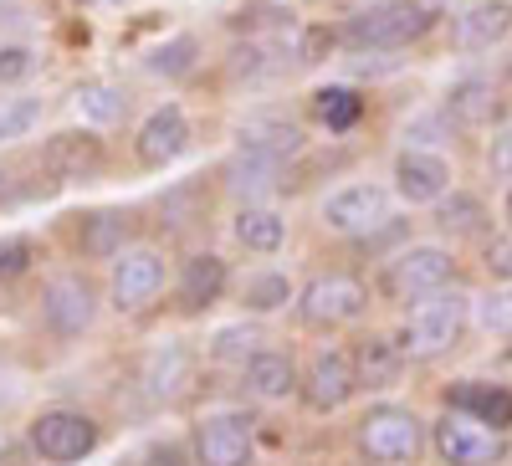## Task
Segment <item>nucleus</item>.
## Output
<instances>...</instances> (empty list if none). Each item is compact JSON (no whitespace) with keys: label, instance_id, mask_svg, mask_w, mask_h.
Returning a JSON list of instances; mask_svg holds the SVG:
<instances>
[{"label":"nucleus","instance_id":"obj_1","mask_svg":"<svg viewBox=\"0 0 512 466\" xmlns=\"http://www.w3.org/2000/svg\"><path fill=\"white\" fill-rule=\"evenodd\" d=\"M441 21V0H405V6H379L364 11L344 26V41L354 52H400L410 41H420Z\"/></svg>","mask_w":512,"mask_h":466},{"label":"nucleus","instance_id":"obj_2","mask_svg":"<svg viewBox=\"0 0 512 466\" xmlns=\"http://www.w3.org/2000/svg\"><path fill=\"white\" fill-rule=\"evenodd\" d=\"M466 313H472V298H466V292H446L441 287V292H431V298H420L410 323H405V333H400L405 359H436V354H446L461 338V328H466Z\"/></svg>","mask_w":512,"mask_h":466},{"label":"nucleus","instance_id":"obj_3","mask_svg":"<svg viewBox=\"0 0 512 466\" xmlns=\"http://www.w3.org/2000/svg\"><path fill=\"white\" fill-rule=\"evenodd\" d=\"M425 446V426L405 405H374L359 420V451L379 466H410Z\"/></svg>","mask_w":512,"mask_h":466},{"label":"nucleus","instance_id":"obj_4","mask_svg":"<svg viewBox=\"0 0 512 466\" xmlns=\"http://www.w3.org/2000/svg\"><path fill=\"white\" fill-rule=\"evenodd\" d=\"M369 308V287L349 272H328V277H313L303 292H297V313L313 328H338V323H354L359 313Z\"/></svg>","mask_w":512,"mask_h":466},{"label":"nucleus","instance_id":"obj_5","mask_svg":"<svg viewBox=\"0 0 512 466\" xmlns=\"http://www.w3.org/2000/svg\"><path fill=\"white\" fill-rule=\"evenodd\" d=\"M436 451L446 466H492L507 456V441L502 431L482 426L477 415H461V410H446L436 420Z\"/></svg>","mask_w":512,"mask_h":466},{"label":"nucleus","instance_id":"obj_6","mask_svg":"<svg viewBox=\"0 0 512 466\" xmlns=\"http://www.w3.org/2000/svg\"><path fill=\"white\" fill-rule=\"evenodd\" d=\"M195 461L200 466H251V415L216 410L195 426Z\"/></svg>","mask_w":512,"mask_h":466},{"label":"nucleus","instance_id":"obj_7","mask_svg":"<svg viewBox=\"0 0 512 466\" xmlns=\"http://www.w3.org/2000/svg\"><path fill=\"white\" fill-rule=\"evenodd\" d=\"M31 446H36V456L67 466V461H82L98 446V426L82 410H47L31 426Z\"/></svg>","mask_w":512,"mask_h":466},{"label":"nucleus","instance_id":"obj_8","mask_svg":"<svg viewBox=\"0 0 512 466\" xmlns=\"http://www.w3.org/2000/svg\"><path fill=\"white\" fill-rule=\"evenodd\" d=\"M451 272H456V257L446 246H410L390 262V287L400 298H431V292L451 282Z\"/></svg>","mask_w":512,"mask_h":466},{"label":"nucleus","instance_id":"obj_9","mask_svg":"<svg viewBox=\"0 0 512 466\" xmlns=\"http://www.w3.org/2000/svg\"><path fill=\"white\" fill-rule=\"evenodd\" d=\"M379 221H390V195L379 185H349L323 205V226L338 236H369Z\"/></svg>","mask_w":512,"mask_h":466},{"label":"nucleus","instance_id":"obj_10","mask_svg":"<svg viewBox=\"0 0 512 466\" xmlns=\"http://www.w3.org/2000/svg\"><path fill=\"white\" fill-rule=\"evenodd\" d=\"M164 287V257L159 251H123L113 262V308L118 313H139L159 298Z\"/></svg>","mask_w":512,"mask_h":466},{"label":"nucleus","instance_id":"obj_11","mask_svg":"<svg viewBox=\"0 0 512 466\" xmlns=\"http://www.w3.org/2000/svg\"><path fill=\"white\" fill-rule=\"evenodd\" d=\"M93 313H98V303H93V287L82 277H52L47 292H41V318H47L52 333H62V338L88 333Z\"/></svg>","mask_w":512,"mask_h":466},{"label":"nucleus","instance_id":"obj_12","mask_svg":"<svg viewBox=\"0 0 512 466\" xmlns=\"http://www.w3.org/2000/svg\"><path fill=\"white\" fill-rule=\"evenodd\" d=\"M395 190L410 205H436L451 190V164L436 149H405L395 159Z\"/></svg>","mask_w":512,"mask_h":466},{"label":"nucleus","instance_id":"obj_13","mask_svg":"<svg viewBox=\"0 0 512 466\" xmlns=\"http://www.w3.org/2000/svg\"><path fill=\"white\" fill-rule=\"evenodd\" d=\"M354 390H359V374H354V359H349V354L323 349V354L308 364V385H303V400H308L318 415L338 410V405H344Z\"/></svg>","mask_w":512,"mask_h":466},{"label":"nucleus","instance_id":"obj_14","mask_svg":"<svg viewBox=\"0 0 512 466\" xmlns=\"http://www.w3.org/2000/svg\"><path fill=\"white\" fill-rule=\"evenodd\" d=\"M190 149V123L175 103H164L144 118V129H139V159L149 169H164V164H175L180 154Z\"/></svg>","mask_w":512,"mask_h":466},{"label":"nucleus","instance_id":"obj_15","mask_svg":"<svg viewBox=\"0 0 512 466\" xmlns=\"http://www.w3.org/2000/svg\"><path fill=\"white\" fill-rule=\"evenodd\" d=\"M221 175H226V190L236 200H262V195H272L282 185V159L256 154V149H236Z\"/></svg>","mask_w":512,"mask_h":466},{"label":"nucleus","instance_id":"obj_16","mask_svg":"<svg viewBox=\"0 0 512 466\" xmlns=\"http://www.w3.org/2000/svg\"><path fill=\"white\" fill-rule=\"evenodd\" d=\"M446 405L461 410V415H477L482 426H492V431H507V426H512V390H502V385L461 379V385L446 390Z\"/></svg>","mask_w":512,"mask_h":466},{"label":"nucleus","instance_id":"obj_17","mask_svg":"<svg viewBox=\"0 0 512 466\" xmlns=\"http://www.w3.org/2000/svg\"><path fill=\"white\" fill-rule=\"evenodd\" d=\"M512 31V6L507 0H477L456 16V47L466 52H487Z\"/></svg>","mask_w":512,"mask_h":466},{"label":"nucleus","instance_id":"obj_18","mask_svg":"<svg viewBox=\"0 0 512 466\" xmlns=\"http://www.w3.org/2000/svg\"><path fill=\"white\" fill-rule=\"evenodd\" d=\"M497 108H502V98L487 77H456L446 88V118L461 123V129H482V123L497 118Z\"/></svg>","mask_w":512,"mask_h":466},{"label":"nucleus","instance_id":"obj_19","mask_svg":"<svg viewBox=\"0 0 512 466\" xmlns=\"http://www.w3.org/2000/svg\"><path fill=\"white\" fill-rule=\"evenodd\" d=\"M236 139H241V149L272 154V159H292V154H303V144H308L297 123L272 118V113H256V118H246L241 129H236Z\"/></svg>","mask_w":512,"mask_h":466},{"label":"nucleus","instance_id":"obj_20","mask_svg":"<svg viewBox=\"0 0 512 466\" xmlns=\"http://www.w3.org/2000/svg\"><path fill=\"white\" fill-rule=\"evenodd\" d=\"M47 169L57 180H88L103 169V144L93 134H57L47 144Z\"/></svg>","mask_w":512,"mask_h":466},{"label":"nucleus","instance_id":"obj_21","mask_svg":"<svg viewBox=\"0 0 512 466\" xmlns=\"http://www.w3.org/2000/svg\"><path fill=\"white\" fill-rule=\"evenodd\" d=\"M221 292H226V262L216 257V251H200V257L185 262V277H180V308L185 313L210 308Z\"/></svg>","mask_w":512,"mask_h":466},{"label":"nucleus","instance_id":"obj_22","mask_svg":"<svg viewBox=\"0 0 512 466\" xmlns=\"http://www.w3.org/2000/svg\"><path fill=\"white\" fill-rule=\"evenodd\" d=\"M405 369V349L390 344V338H364L359 354H354V374H359V390H390Z\"/></svg>","mask_w":512,"mask_h":466},{"label":"nucleus","instance_id":"obj_23","mask_svg":"<svg viewBox=\"0 0 512 466\" xmlns=\"http://www.w3.org/2000/svg\"><path fill=\"white\" fill-rule=\"evenodd\" d=\"M246 385H251V395H262V400H287L297 390V369L277 349H256L246 359Z\"/></svg>","mask_w":512,"mask_h":466},{"label":"nucleus","instance_id":"obj_24","mask_svg":"<svg viewBox=\"0 0 512 466\" xmlns=\"http://www.w3.org/2000/svg\"><path fill=\"white\" fill-rule=\"evenodd\" d=\"M231 231L246 251H262V257H272V251L287 241V221L277 216V210H262V205H246Z\"/></svg>","mask_w":512,"mask_h":466},{"label":"nucleus","instance_id":"obj_25","mask_svg":"<svg viewBox=\"0 0 512 466\" xmlns=\"http://www.w3.org/2000/svg\"><path fill=\"white\" fill-rule=\"evenodd\" d=\"M487 221H492L487 205H482L477 195H466V190H446V195L436 200V226L451 231V236H477Z\"/></svg>","mask_w":512,"mask_h":466},{"label":"nucleus","instance_id":"obj_26","mask_svg":"<svg viewBox=\"0 0 512 466\" xmlns=\"http://www.w3.org/2000/svg\"><path fill=\"white\" fill-rule=\"evenodd\" d=\"M185 379H190V349H185V344H164V349L149 359V369H144V385H149L154 400L180 395Z\"/></svg>","mask_w":512,"mask_h":466},{"label":"nucleus","instance_id":"obj_27","mask_svg":"<svg viewBox=\"0 0 512 466\" xmlns=\"http://www.w3.org/2000/svg\"><path fill=\"white\" fill-rule=\"evenodd\" d=\"M123 236H128V221L118 216V210H98V216L82 221V251L98 257V262L123 257Z\"/></svg>","mask_w":512,"mask_h":466},{"label":"nucleus","instance_id":"obj_28","mask_svg":"<svg viewBox=\"0 0 512 466\" xmlns=\"http://www.w3.org/2000/svg\"><path fill=\"white\" fill-rule=\"evenodd\" d=\"M313 113L328 123L333 134H349L354 123H359V113H364V98L354 88H318L313 93Z\"/></svg>","mask_w":512,"mask_h":466},{"label":"nucleus","instance_id":"obj_29","mask_svg":"<svg viewBox=\"0 0 512 466\" xmlns=\"http://www.w3.org/2000/svg\"><path fill=\"white\" fill-rule=\"evenodd\" d=\"M195 57H200V41H195V36H169L164 47L149 52L144 67H149L154 77H185V72L195 67Z\"/></svg>","mask_w":512,"mask_h":466},{"label":"nucleus","instance_id":"obj_30","mask_svg":"<svg viewBox=\"0 0 512 466\" xmlns=\"http://www.w3.org/2000/svg\"><path fill=\"white\" fill-rule=\"evenodd\" d=\"M77 108L88 113L93 123H118L128 113V98L113 88V82H82V88H77Z\"/></svg>","mask_w":512,"mask_h":466},{"label":"nucleus","instance_id":"obj_31","mask_svg":"<svg viewBox=\"0 0 512 466\" xmlns=\"http://www.w3.org/2000/svg\"><path fill=\"white\" fill-rule=\"evenodd\" d=\"M41 118V98H0V144L26 139Z\"/></svg>","mask_w":512,"mask_h":466},{"label":"nucleus","instance_id":"obj_32","mask_svg":"<svg viewBox=\"0 0 512 466\" xmlns=\"http://www.w3.org/2000/svg\"><path fill=\"white\" fill-rule=\"evenodd\" d=\"M282 303H292V282H287V277L262 272V277H251V282H246V308L272 313V308H282Z\"/></svg>","mask_w":512,"mask_h":466},{"label":"nucleus","instance_id":"obj_33","mask_svg":"<svg viewBox=\"0 0 512 466\" xmlns=\"http://www.w3.org/2000/svg\"><path fill=\"white\" fill-rule=\"evenodd\" d=\"M451 139V118L446 113H420L405 123V149H441Z\"/></svg>","mask_w":512,"mask_h":466},{"label":"nucleus","instance_id":"obj_34","mask_svg":"<svg viewBox=\"0 0 512 466\" xmlns=\"http://www.w3.org/2000/svg\"><path fill=\"white\" fill-rule=\"evenodd\" d=\"M256 344H262V333H256V328H221L216 344H210V354L231 364V359H251Z\"/></svg>","mask_w":512,"mask_h":466},{"label":"nucleus","instance_id":"obj_35","mask_svg":"<svg viewBox=\"0 0 512 466\" xmlns=\"http://www.w3.org/2000/svg\"><path fill=\"white\" fill-rule=\"evenodd\" d=\"M231 77H236V82H262V77H272V52L256 47V41H251V47H236V52H231Z\"/></svg>","mask_w":512,"mask_h":466},{"label":"nucleus","instance_id":"obj_36","mask_svg":"<svg viewBox=\"0 0 512 466\" xmlns=\"http://www.w3.org/2000/svg\"><path fill=\"white\" fill-rule=\"evenodd\" d=\"M31 257H36V246H31L26 236H6V241H0V282L21 277V272L31 267Z\"/></svg>","mask_w":512,"mask_h":466},{"label":"nucleus","instance_id":"obj_37","mask_svg":"<svg viewBox=\"0 0 512 466\" xmlns=\"http://www.w3.org/2000/svg\"><path fill=\"white\" fill-rule=\"evenodd\" d=\"M477 323L487 333H507L512 328V292H492V298L477 303Z\"/></svg>","mask_w":512,"mask_h":466},{"label":"nucleus","instance_id":"obj_38","mask_svg":"<svg viewBox=\"0 0 512 466\" xmlns=\"http://www.w3.org/2000/svg\"><path fill=\"white\" fill-rule=\"evenodd\" d=\"M36 67V57L26 52V47H6L0 52V82H16V77H26Z\"/></svg>","mask_w":512,"mask_h":466},{"label":"nucleus","instance_id":"obj_39","mask_svg":"<svg viewBox=\"0 0 512 466\" xmlns=\"http://www.w3.org/2000/svg\"><path fill=\"white\" fill-rule=\"evenodd\" d=\"M487 164H492V175H507L512 180V129H502L487 149Z\"/></svg>","mask_w":512,"mask_h":466},{"label":"nucleus","instance_id":"obj_40","mask_svg":"<svg viewBox=\"0 0 512 466\" xmlns=\"http://www.w3.org/2000/svg\"><path fill=\"white\" fill-rule=\"evenodd\" d=\"M502 221L512 226V190H507V200H502Z\"/></svg>","mask_w":512,"mask_h":466},{"label":"nucleus","instance_id":"obj_41","mask_svg":"<svg viewBox=\"0 0 512 466\" xmlns=\"http://www.w3.org/2000/svg\"><path fill=\"white\" fill-rule=\"evenodd\" d=\"M497 272H512V251H502V262H497Z\"/></svg>","mask_w":512,"mask_h":466}]
</instances>
